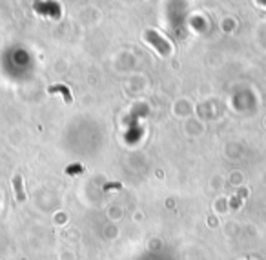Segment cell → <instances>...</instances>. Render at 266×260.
Returning <instances> with one entry per match:
<instances>
[{
    "instance_id": "obj_3",
    "label": "cell",
    "mask_w": 266,
    "mask_h": 260,
    "mask_svg": "<svg viewBox=\"0 0 266 260\" xmlns=\"http://www.w3.org/2000/svg\"><path fill=\"white\" fill-rule=\"evenodd\" d=\"M57 91H60L62 95L66 97V102H68V104L71 102V95H69L68 87H64V86H53V87H49V93H57Z\"/></svg>"
},
{
    "instance_id": "obj_2",
    "label": "cell",
    "mask_w": 266,
    "mask_h": 260,
    "mask_svg": "<svg viewBox=\"0 0 266 260\" xmlns=\"http://www.w3.org/2000/svg\"><path fill=\"white\" fill-rule=\"evenodd\" d=\"M13 184H15V193H17L18 202H24V200H26V195H24V189H22V177L20 175H17V177L13 178Z\"/></svg>"
},
{
    "instance_id": "obj_1",
    "label": "cell",
    "mask_w": 266,
    "mask_h": 260,
    "mask_svg": "<svg viewBox=\"0 0 266 260\" xmlns=\"http://www.w3.org/2000/svg\"><path fill=\"white\" fill-rule=\"evenodd\" d=\"M146 38L149 40V42H155V44H157V47H159V51H161L162 55H168V53H170V46H168L166 42H161V38H159L155 33L148 31V33H146Z\"/></svg>"
}]
</instances>
